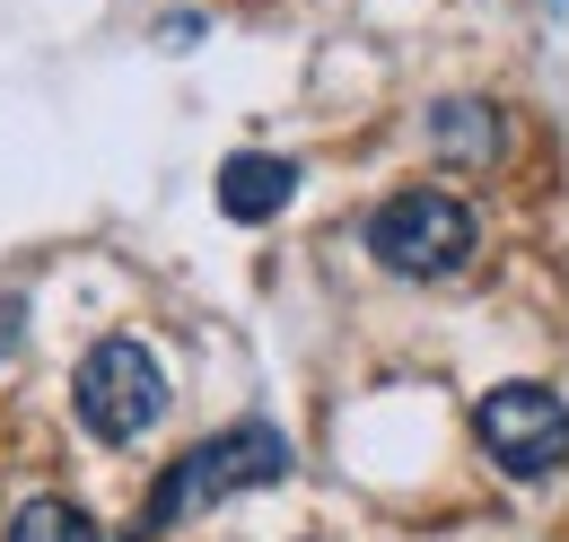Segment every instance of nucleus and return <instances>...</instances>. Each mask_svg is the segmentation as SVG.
I'll use <instances>...</instances> for the list:
<instances>
[{"instance_id":"nucleus-5","label":"nucleus","mask_w":569,"mask_h":542,"mask_svg":"<svg viewBox=\"0 0 569 542\" xmlns=\"http://www.w3.org/2000/svg\"><path fill=\"white\" fill-rule=\"evenodd\" d=\"M289 202H298V167L272 158V149H237V158L219 167V210H228V219L263 228V219H281Z\"/></svg>"},{"instance_id":"nucleus-4","label":"nucleus","mask_w":569,"mask_h":542,"mask_svg":"<svg viewBox=\"0 0 569 542\" xmlns=\"http://www.w3.org/2000/svg\"><path fill=\"white\" fill-rule=\"evenodd\" d=\"M473 438L508 481H543L569 464V403L552 385H491L473 411Z\"/></svg>"},{"instance_id":"nucleus-3","label":"nucleus","mask_w":569,"mask_h":542,"mask_svg":"<svg viewBox=\"0 0 569 542\" xmlns=\"http://www.w3.org/2000/svg\"><path fill=\"white\" fill-rule=\"evenodd\" d=\"M473 245H482V219L456 193H429V184L377 202V219H368V254L403 280H447V271L473 263Z\"/></svg>"},{"instance_id":"nucleus-1","label":"nucleus","mask_w":569,"mask_h":542,"mask_svg":"<svg viewBox=\"0 0 569 542\" xmlns=\"http://www.w3.org/2000/svg\"><path fill=\"white\" fill-rule=\"evenodd\" d=\"M281 473H289V438L272 429V420H237V429L202 438L193 455H176V464L158 473V490H149V508H141V542L193 525L202 508L237 499V490H272Z\"/></svg>"},{"instance_id":"nucleus-6","label":"nucleus","mask_w":569,"mask_h":542,"mask_svg":"<svg viewBox=\"0 0 569 542\" xmlns=\"http://www.w3.org/2000/svg\"><path fill=\"white\" fill-rule=\"evenodd\" d=\"M429 140H438V158L491 167V158H499V106H482V97H447V106L429 114Z\"/></svg>"},{"instance_id":"nucleus-2","label":"nucleus","mask_w":569,"mask_h":542,"mask_svg":"<svg viewBox=\"0 0 569 542\" xmlns=\"http://www.w3.org/2000/svg\"><path fill=\"white\" fill-rule=\"evenodd\" d=\"M71 411H79V429H88V438H106V446L149 438V429L167 420V368H158V350L132 341V333H106L88 359H79Z\"/></svg>"},{"instance_id":"nucleus-8","label":"nucleus","mask_w":569,"mask_h":542,"mask_svg":"<svg viewBox=\"0 0 569 542\" xmlns=\"http://www.w3.org/2000/svg\"><path fill=\"white\" fill-rule=\"evenodd\" d=\"M18 315H27V307H18V298H0V350L18 341Z\"/></svg>"},{"instance_id":"nucleus-7","label":"nucleus","mask_w":569,"mask_h":542,"mask_svg":"<svg viewBox=\"0 0 569 542\" xmlns=\"http://www.w3.org/2000/svg\"><path fill=\"white\" fill-rule=\"evenodd\" d=\"M0 542H106V534H97V516L71 508V499H18L9 525H0Z\"/></svg>"}]
</instances>
